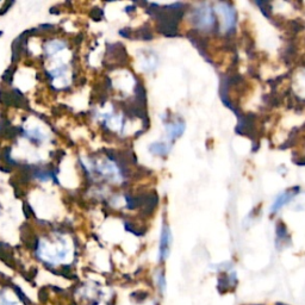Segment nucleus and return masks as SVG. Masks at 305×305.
Returning <instances> with one entry per match:
<instances>
[{
  "mask_svg": "<svg viewBox=\"0 0 305 305\" xmlns=\"http://www.w3.org/2000/svg\"><path fill=\"white\" fill-rule=\"evenodd\" d=\"M172 244V234L168 227H164L160 238V261H165L170 255V249Z\"/></svg>",
  "mask_w": 305,
  "mask_h": 305,
  "instance_id": "obj_1",
  "label": "nucleus"
},
{
  "mask_svg": "<svg viewBox=\"0 0 305 305\" xmlns=\"http://www.w3.org/2000/svg\"><path fill=\"white\" fill-rule=\"evenodd\" d=\"M195 21L197 25L200 28H209L214 24L215 19L212 16V11L209 8H201L197 10V15H195Z\"/></svg>",
  "mask_w": 305,
  "mask_h": 305,
  "instance_id": "obj_2",
  "label": "nucleus"
},
{
  "mask_svg": "<svg viewBox=\"0 0 305 305\" xmlns=\"http://www.w3.org/2000/svg\"><path fill=\"white\" fill-rule=\"evenodd\" d=\"M296 193H297V191H294V190H288V191H285L284 193H281L279 197L274 200V203L272 204V207H271L272 214L278 212L281 208H284L285 205H286L288 201H290L294 197V195H296Z\"/></svg>",
  "mask_w": 305,
  "mask_h": 305,
  "instance_id": "obj_3",
  "label": "nucleus"
},
{
  "mask_svg": "<svg viewBox=\"0 0 305 305\" xmlns=\"http://www.w3.org/2000/svg\"><path fill=\"white\" fill-rule=\"evenodd\" d=\"M166 131H167V136L173 140L179 136H181L182 132L185 131V124L182 122H175V123H168L166 124Z\"/></svg>",
  "mask_w": 305,
  "mask_h": 305,
  "instance_id": "obj_4",
  "label": "nucleus"
},
{
  "mask_svg": "<svg viewBox=\"0 0 305 305\" xmlns=\"http://www.w3.org/2000/svg\"><path fill=\"white\" fill-rule=\"evenodd\" d=\"M221 12L223 13V16L225 18V25H227L228 29H231L234 26V23H235V13H234V10L230 8V6L228 5H222V9H221Z\"/></svg>",
  "mask_w": 305,
  "mask_h": 305,
  "instance_id": "obj_5",
  "label": "nucleus"
},
{
  "mask_svg": "<svg viewBox=\"0 0 305 305\" xmlns=\"http://www.w3.org/2000/svg\"><path fill=\"white\" fill-rule=\"evenodd\" d=\"M149 149L155 155H167L171 150V144L164 143V142H158V143H152Z\"/></svg>",
  "mask_w": 305,
  "mask_h": 305,
  "instance_id": "obj_6",
  "label": "nucleus"
},
{
  "mask_svg": "<svg viewBox=\"0 0 305 305\" xmlns=\"http://www.w3.org/2000/svg\"><path fill=\"white\" fill-rule=\"evenodd\" d=\"M158 287L159 290H160L161 293L165 292V287H166V279H165V274L164 272H160V273H158Z\"/></svg>",
  "mask_w": 305,
  "mask_h": 305,
  "instance_id": "obj_7",
  "label": "nucleus"
}]
</instances>
